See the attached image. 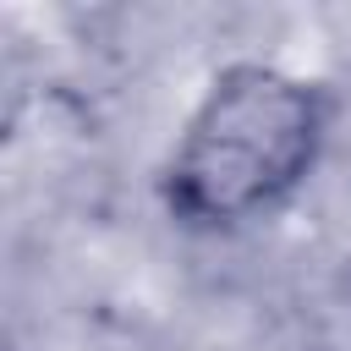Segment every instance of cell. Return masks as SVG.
Listing matches in <instances>:
<instances>
[{"mask_svg":"<svg viewBox=\"0 0 351 351\" xmlns=\"http://www.w3.org/2000/svg\"><path fill=\"white\" fill-rule=\"evenodd\" d=\"M324 99L280 66H230L192 110L165 197L186 225H241L269 214L318 159Z\"/></svg>","mask_w":351,"mask_h":351,"instance_id":"obj_1","label":"cell"}]
</instances>
